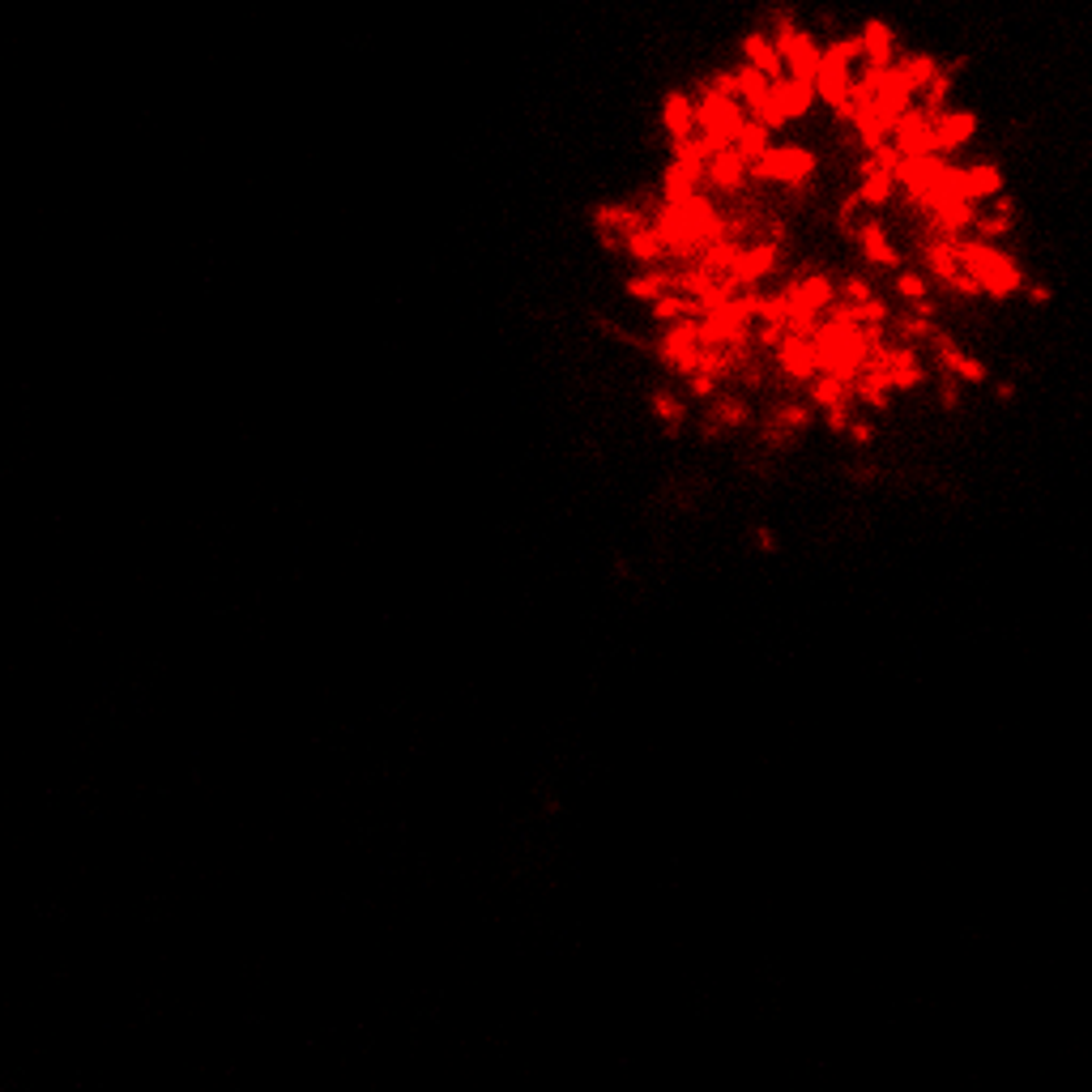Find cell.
<instances>
[{
  "instance_id": "6da1fadb",
  "label": "cell",
  "mask_w": 1092,
  "mask_h": 1092,
  "mask_svg": "<svg viewBox=\"0 0 1092 1092\" xmlns=\"http://www.w3.org/2000/svg\"><path fill=\"white\" fill-rule=\"evenodd\" d=\"M730 133L610 235L657 415L751 449L866 444L985 380L1025 299L1003 175L926 56L772 47Z\"/></svg>"
}]
</instances>
